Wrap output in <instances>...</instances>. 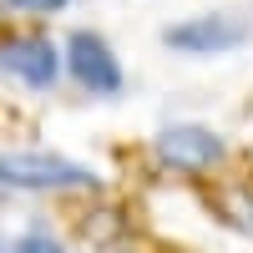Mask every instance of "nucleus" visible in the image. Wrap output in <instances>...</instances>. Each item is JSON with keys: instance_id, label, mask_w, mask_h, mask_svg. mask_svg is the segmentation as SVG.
Instances as JSON below:
<instances>
[{"instance_id": "nucleus-2", "label": "nucleus", "mask_w": 253, "mask_h": 253, "mask_svg": "<svg viewBox=\"0 0 253 253\" xmlns=\"http://www.w3.org/2000/svg\"><path fill=\"white\" fill-rule=\"evenodd\" d=\"M61 71H66L86 96H122V86H126L112 41L101 31H86V26L66 36V46H61Z\"/></svg>"}, {"instance_id": "nucleus-9", "label": "nucleus", "mask_w": 253, "mask_h": 253, "mask_svg": "<svg viewBox=\"0 0 253 253\" xmlns=\"http://www.w3.org/2000/svg\"><path fill=\"white\" fill-rule=\"evenodd\" d=\"M0 253H10V248H5V243H0Z\"/></svg>"}, {"instance_id": "nucleus-6", "label": "nucleus", "mask_w": 253, "mask_h": 253, "mask_svg": "<svg viewBox=\"0 0 253 253\" xmlns=\"http://www.w3.org/2000/svg\"><path fill=\"white\" fill-rule=\"evenodd\" d=\"M10 253H66V248H61V238L51 233L46 223H31L26 233L15 238V248H10Z\"/></svg>"}, {"instance_id": "nucleus-1", "label": "nucleus", "mask_w": 253, "mask_h": 253, "mask_svg": "<svg viewBox=\"0 0 253 253\" xmlns=\"http://www.w3.org/2000/svg\"><path fill=\"white\" fill-rule=\"evenodd\" d=\"M0 187H10V193H71V187H96V172L61 152L15 147V152H0Z\"/></svg>"}, {"instance_id": "nucleus-5", "label": "nucleus", "mask_w": 253, "mask_h": 253, "mask_svg": "<svg viewBox=\"0 0 253 253\" xmlns=\"http://www.w3.org/2000/svg\"><path fill=\"white\" fill-rule=\"evenodd\" d=\"M157 157L172 167V172H208L228 157V142L213 132V126L198 122H172L157 132Z\"/></svg>"}, {"instance_id": "nucleus-3", "label": "nucleus", "mask_w": 253, "mask_h": 253, "mask_svg": "<svg viewBox=\"0 0 253 253\" xmlns=\"http://www.w3.org/2000/svg\"><path fill=\"white\" fill-rule=\"evenodd\" d=\"M248 36H253V26L243 15L208 10V15H187V20H177V26H167L162 46L177 51V56H228V51L248 46Z\"/></svg>"}, {"instance_id": "nucleus-8", "label": "nucleus", "mask_w": 253, "mask_h": 253, "mask_svg": "<svg viewBox=\"0 0 253 253\" xmlns=\"http://www.w3.org/2000/svg\"><path fill=\"white\" fill-rule=\"evenodd\" d=\"M10 10H26V15H56V10H66L71 0H5Z\"/></svg>"}, {"instance_id": "nucleus-4", "label": "nucleus", "mask_w": 253, "mask_h": 253, "mask_svg": "<svg viewBox=\"0 0 253 253\" xmlns=\"http://www.w3.org/2000/svg\"><path fill=\"white\" fill-rule=\"evenodd\" d=\"M0 71L31 91H51L61 81V46L51 36H5L0 41Z\"/></svg>"}, {"instance_id": "nucleus-7", "label": "nucleus", "mask_w": 253, "mask_h": 253, "mask_svg": "<svg viewBox=\"0 0 253 253\" xmlns=\"http://www.w3.org/2000/svg\"><path fill=\"white\" fill-rule=\"evenodd\" d=\"M228 213H233V223L243 228V233H253V182L233 187V198H228Z\"/></svg>"}]
</instances>
